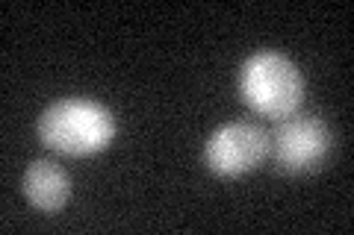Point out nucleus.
<instances>
[{
    "label": "nucleus",
    "instance_id": "obj_3",
    "mask_svg": "<svg viewBox=\"0 0 354 235\" xmlns=\"http://www.w3.org/2000/svg\"><path fill=\"white\" fill-rule=\"evenodd\" d=\"M274 165L286 174H307L325 162L330 150V130L316 115L286 118L269 141Z\"/></svg>",
    "mask_w": 354,
    "mask_h": 235
},
{
    "label": "nucleus",
    "instance_id": "obj_2",
    "mask_svg": "<svg viewBox=\"0 0 354 235\" xmlns=\"http://www.w3.org/2000/svg\"><path fill=\"white\" fill-rule=\"evenodd\" d=\"M242 100L263 118H290L301 106L304 83L295 65L274 50L254 53L239 74Z\"/></svg>",
    "mask_w": 354,
    "mask_h": 235
},
{
    "label": "nucleus",
    "instance_id": "obj_5",
    "mask_svg": "<svg viewBox=\"0 0 354 235\" xmlns=\"http://www.w3.org/2000/svg\"><path fill=\"white\" fill-rule=\"evenodd\" d=\"M24 194L30 200V206H36L39 212H59L71 197V180L59 165L53 162H32L24 174Z\"/></svg>",
    "mask_w": 354,
    "mask_h": 235
},
{
    "label": "nucleus",
    "instance_id": "obj_1",
    "mask_svg": "<svg viewBox=\"0 0 354 235\" xmlns=\"http://www.w3.org/2000/svg\"><path fill=\"white\" fill-rule=\"evenodd\" d=\"M115 118L106 106L86 97L57 100L39 118V141L62 156H92L109 147Z\"/></svg>",
    "mask_w": 354,
    "mask_h": 235
},
{
    "label": "nucleus",
    "instance_id": "obj_4",
    "mask_svg": "<svg viewBox=\"0 0 354 235\" xmlns=\"http://www.w3.org/2000/svg\"><path fill=\"white\" fill-rule=\"evenodd\" d=\"M269 153V136L248 121L218 127L204 144V165L216 176H242L254 171Z\"/></svg>",
    "mask_w": 354,
    "mask_h": 235
}]
</instances>
